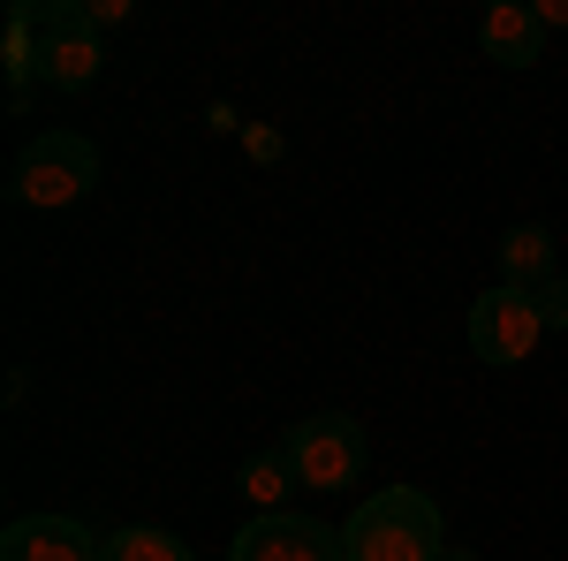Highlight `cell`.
I'll use <instances>...</instances> for the list:
<instances>
[{
  "label": "cell",
  "mask_w": 568,
  "mask_h": 561,
  "mask_svg": "<svg viewBox=\"0 0 568 561\" xmlns=\"http://www.w3.org/2000/svg\"><path fill=\"white\" fill-rule=\"evenodd\" d=\"M342 554L349 561H439L447 554V523L425 485H379L372 501H356L342 523Z\"/></svg>",
  "instance_id": "6da1fadb"
},
{
  "label": "cell",
  "mask_w": 568,
  "mask_h": 561,
  "mask_svg": "<svg viewBox=\"0 0 568 561\" xmlns=\"http://www.w3.org/2000/svg\"><path fill=\"white\" fill-rule=\"evenodd\" d=\"M91 182H99V144H91L84 130H45V137H31V144L16 152L8 198L31 206V213H61V206L84 198Z\"/></svg>",
  "instance_id": "7a4b0ae2"
},
{
  "label": "cell",
  "mask_w": 568,
  "mask_h": 561,
  "mask_svg": "<svg viewBox=\"0 0 568 561\" xmlns=\"http://www.w3.org/2000/svg\"><path fill=\"white\" fill-rule=\"evenodd\" d=\"M281 448L296 455L304 493H349L356 478H364V455H372V440H364V425H356L349 410H311Z\"/></svg>",
  "instance_id": "3957f363"
},
{
  "label": "cell",
  "mask_w": 568,
  "mask_h": 561,
  "mask_svg": "<svg viewBox=\"0 0 568 561\" xmlns=\"http://www.w3.org/2000/svg\"><path fill=\"white\" fill-rule=\"evenodd\" d=\"M99 61H106V46H99V23H91L84 0H45L39 8V77L53 91H91L99 84Z\"/></svg>",
  "instance_id": "277c9868"
},
{
  "label": "cell",
  "mask_w": 568,
  "mask_h": 561,
  "mask_svg": "<svg viewBox=\"0 0 568 561\" xmlns=\"http://www.w3.org/2000/svg\"><path fill=\"white\" fill-rule=\"evenodd\" d=\"M546 342V319H538V297L530 289H485L470 303V349H478V364H524L530 349Z\"/></svg>",
  "instance_id": "5b68a950"
},
{
  "label": "cell",
  "mask_w": 568,
  "mask_h": 561,
  "mask_svg": "<svg viewBox=\"0 0 568 561\" xmlns=\"http://www.w3.org/2000/svg\"><path fill=\"white\" fill-rule=\"evenodd\" d=\"M227 561H349L342 554V531L318 517H251L227 539Z\"/></svg>",
  "instance_id": "8992f818"
},
{
  "label": "cell",
  "mask_w": 568,
  "mask_h": 561,
  "mask_svg": "<svg viewBox=\"0 0 568 561\" xmlns=\"http://www.w3.org/2000/svg\"><path fill=\"white\" fill-rule=\"evenodd\" d=\"M99 547L77 517H16L0 531V561H99Z\"/></svg>",
  "instance_id": "52a82bcc"
},
{
  "label": "cell",
  "mask_w": 568,
  "mask_h": 561,
  "mask_svg": "<svg viewBox=\"0 0 568 561\" xmlns=\"http://www.w3.org/2000/svg\"><path fill=\"white\" fill-rule=\"evenodd\" d=\"M478 46H485V61H500V69H530L546 53V23H538L530 0H493L478 16Z\"/></svg>",
  "instance_id": "ba28073f"
},
{
  "label": "cell",
  "mask_w": 568,
  "mask_h": 561,
  "mask_svg": "<svg viewBox=\"0 0 568 561\" xmlns=\"http://www.w3.org/2000/svg\"><path fill=\"white\" fill-rule=\"evenodd\" d=\"M500 281L508 289H546V281H561V266H554V236L538 228V220H524V228H508L500 236Z\"/></svg>",
  "instance_id": "9c48e42d"
},
{
  "label": "cell",
  "mask_w": 568,
  "mask_h": 561,
  "mask_svg": "<svg viewBox=\"0 0 568 561\" xmlns=\"http://www.w3.org/2000/svg\"><path fill=\"white\" fill-rule=\"evenodd\" d=\"M235 485H243V501H251L258 517H281L288 493H296L304 478H296V455H288V448H258V455L235 471Z\"/></svg>",
  "instance_id": "30bf717a"
},
{
  "label": "cell",
  "mask_w": 568,
  "mask_h": 561,
  "mask_svg": "<svg viewBox=\"0 0 568 561\" xmlns=\"http://www.w3.org/2000/svg\"><path fill=\"white\" fill-rule=\"evenodd\" d=\"M0 61H8V91H16V107H23V99H31V84H39V0H23V8L8 16Z\"/></svg>",
  "instance_id": "8fae6325"
},
{
  "label": "cell",
  "mask_w": 568,
  "mask_h": 561,
  "mask_svg": "<svg viewBox=\"0 0 568 561\" xmlns=\"http://www.w3.org/2000/svg\"><path fill=\"white\" fill-rule=\"evenodd\" d=\"M99 561H197V554L182 547L175 531H160V523H130V531H106Z\"/></svg>",
  "instance_id": "7c38bea8"
},
{
  "label": "cell",
  "mask_w": 568,
  "mask_h": 561,
  "mask_svg": "<svg viewBox=\"0 0 568 561\" xmlns=\"http://www.w3.org/2000/svg\"><path fill=\"white\" fill-rule=\"evenodd\" d=\"M538 319H546V334H568V273L538 289Z\"/></svg>",
  "instance_id": "4fadbf2b"
},
{
  "label": "cell",
  "mask_w": 568,
  "mask_h": 561,
  "mask_svg": "<svg viewBox=\"0 0 568 561\" xmlns=\"http://www.w3.org/2000/svg\"><path fill=\"white\" fill-rule=\"evenodd\" d=\"M91 8V23H99V31H114V23H130V0H84Z\"/></svg>",
  "instance_id": "5bb4252c"
},
{
  "label": "cell",
  "mask_w": 568,
  "mask_h": 561,
  "mask_svg": "<svg viewBox=\"0 0 568 561\" xmlns=\"http://www.w3.org/2000/svg\"><path fill=\"white\" fill-rule=\"evenodd\" d=\"M530 8H538V23H546V31H554V23H568V0H530Z\"/></svg>",
  "instance_id": "9a60e30c"
},
{
  "label": "cell",
  "mask_w": 568,
  "mask_h": 561,
  "mask_svg": "<svg viewBox=\"0 0 568 561\" xmlns=\"http://www.w3.org/2000/svg\"><path fill=\"white\" fill-rule=\"evenodd\" d=\"M439 561H478V554H470V547H447V554H439Z\"/></svg>",
  "instance_id": "2e32d148"
}]
</instances>
